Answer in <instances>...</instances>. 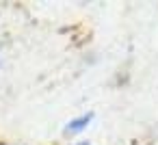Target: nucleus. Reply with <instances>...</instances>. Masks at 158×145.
<instances>
[{"mask_svg":"<svg viewBox=\"0 0 158 145\" xmlns=\"http://www.w3.org/2000/svg\"><path fill=\"white\" fill-rule=\"evenodd\" d=\"M76 145H91V143H76Z\"/></svg>","mask_w":158,"mask_h":145,"instance_id":"2","label":"nucleus"},{"mask_svg":"<svg viewBox=\"0 0 158 145\" xmlns=\"http://www.w3.org/2000/svg\"><path fill=\"white\" fill-rule=\"evenodd\" d=\"M93 113H85V115H78V117H74V119H69L67 123H65V130H63V134L65 136H74V134H80L82 130H87V126L93 121Z\"/></svg>","mask_w":158,"mask_h":145,"instance_id":"1","label":"nucleus"}]
</instances>
